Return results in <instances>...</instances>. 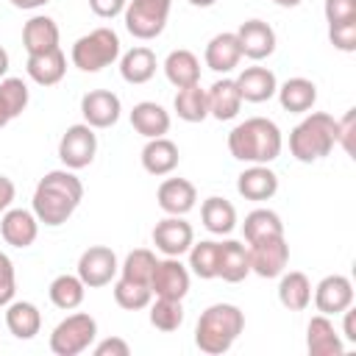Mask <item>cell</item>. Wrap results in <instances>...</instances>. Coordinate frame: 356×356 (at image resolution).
<instances>
[{
    "instance_id": "6da1fadb",
    "label": "cell",
    "mask_w": 356,
    "mask_h": 356,
    "mask_svg": "<svg viewBox=\"0 0 356 356\" xmlns=\"http://www.w3.org/2000/svg\"><path fill=\"white\" fill-rule=\"evenodd\" d=\"M83 200V184L75 175V170H50L44 172V178H39L36 189H33V200H31V211L36 214V220L47 228H58L64 225L75 209Z\"/></svg>"
},
{
    "instance_id": "7a4b0ae2",
    "label": "cell",
    "mask_w": 356,
    "mask_h": 356,
    "mask_svg": "<svg viewBox=\"0 0 356 356\" xmlns=\"http://www.w3.org/2000/svg\"><path fill=\"white\" fill-rule=\"evenodd\" d=\"M281 128L267 117H248L228 134V153L245 164H270L281 156Z\"/></svg>"
},
{
    "instance_id": "3957f363",
    "label": "cell",
    "mask_w": 356,
    "mask_h": 356,
    "mask_svg": "<svg viewBox=\"0 0 356 356\" xmlns=\"http://www.w3.org/2000/svg\"><path fill=\"white\" fill-rule=\"evenodd\" d=\"M245 331V312L234 303H211L200 312L195 325V345L200 353L220 356L231 350V345Z\"/></svg>"
},
{
    "instance_id": "277c9868",
    "label": "cell",
    "mask_w": 356,
    "mask_h": 356,
    "mask_svg": "<svg viewBox=\"0 0 356 356\" xmlns=\"http://www.w3.org/2000/svg\"><path fill=\"white\" fill-rule=\"evenodd\" d=\"M337 147V120L325 111H306V117L289 131V153L300 164H314Z\"/></svg>"
},
{
    "instance_id": "5b68a950",
    "label": "cell",
    "mask_w": 356,
    "mask_h": 356,
    "mask_svg": "<svg viewBox=\"0 0 356 356\" xmlns=\"http://www.w3.org/2000/svg\"><path fill=\"white\" fill-rule=\"evenodd\" d=\"M120 50H122L120 36L103 25L78 36L70 50V58H72V67H78L81 72H100L120 58Z\"/></svg>"
},
{
    "instance_id": "8992f818",
    "label": "cell",
    "mask_w": 356,
    "mask_h": 356,
    "mask_svg": "<svg viewBox=\"0 0 356 356\" xmlns=\"http://www.w3.org/2000/svg\"><path fill=\"white\" fill-rule=\"evenodd\" d=\"M97 339V320L86 312L67 314L50 334V350L56 356H78Z\"/></svg>"
},
{
    "instance_id": "52a82bcc",
    "label": "cell",
    "mask_w": 356,
    "mask_h": 356,
    "mask_svg": "<svg viewBox=\"0 0 356 356\" xmlns=\"http://www.w3.org/2000/svg\"><path fill=\"white\" fill-rule=\"evenodd\" d=\"M170 6H172V0H128L125 11H122L125 31L142 42L161 36V31L167 28V19H170Z\"/></svg>"
},
{
    "instance_id": "ba28073f",
    "label": "cell",
    "mask_w": 356,
    "mask_h": 356,
    "mask_svg": "<svg viewBox=\"0 0 356 356\" xmlns=\"http://www.w3.org/2000/svg\"><path fill=\"white\" fill-rule=\"evenodd\" d=\"M97 156V134L86 122L70 125L58 139V159L67 170H83Z\"/></svg>"
},
{
    "instance_id": "9c48e42d",
    "label": "cell",
    "mask_w": 356,
    "mask_h": 356,
    "mask_svg": "<svg viewBox=\"0 0 356 356\" xmlns=\"http://www.w3.org/2000/svg\"><path fill=\"white\" fill-rule=\"evenodd\" d=\"M192 284V273L186 264H181V256H164L156 259L153 275H150V292L153 298H172L184 300Z\"/></svg>"
},
{
    "instance_id": "30bf717a",
    "label": "cell",
    "mask_w": 356,
    "mask_h": 356,
    "mask_svg": "<svg viewBox=\"0 0 356 356\" xmlns=\"http://www.w3.org/2000/svg\"><path fill=\"white\" fill-rule=\"evenodd\" d=\"M248 259H250V273H256L259 278H278L289 264L286 236L281 234V236L248 242Z\"/></svg>"
},
{
    "instance_id": "8fae6325",
    "label": "cell",
    "mask_w": 356,
    "mask_h": 356,
    "mask_svg": "<svg viewBox=\"0 0 356 356\" xmlns=\"http://www.w3.org/2000/svg\"><path fill=\"white\" fill-rule=\"evenodd\" d=\"M117 273H120L117 253L106 245H92L78 259V278L86 284V289H97V286L111 284Z\"/></svg>"
},
{
    "instance_id": "7c38bea8",
    "label": "cell",
    "mask_w": 356,
    "mask_h": 356,
    "mask_svg": "<svg viewBox=\"0 0 356 356\" xmlns=\"http://www.w3.org/2000/svg\"><path fill=\"white\" fill-rule=\"evenodd\" d=\"M150 236H153L156 250H161L164 256H184L192 248V242H195V228L184 217L167 214L164 220H159L153 225Z\"/></svg>"
},
{
    "instance_id": "4fadbf2b",
    "label": "cell",
    "mask_w": 356,
    "mask_h": 356,
    "mask_svg": "<svg viewBox=\"0 0 356 356\" xmlns=\"http://www.w3.org/2000/svg\"><path fill=\"white\" fill-rule=\"evenodd\" d=\"M81 114H83V122L92 125L95 131L111 128L122 114V100L111 89H92L81 97Z\"/></svg>"
},
{
    "instance_id": "5bb4252c",
    "label": "cell",
    "mask_w": 356,
    "mask_h": 356,
    "mask_svg": "<svg viewBox=\"0 0 356 356\" xmlns=\"http://www.w3.org/2000/svg\"><path fill=\"white\" fill-rule=\"evenodd\" d=\"M236 39H239V47H242V56L250 58V61H261V58H270L275 53V31L270 22L264 19H245L236 31Z\"/></svg>"
},
{
    "instance_id": "9a60e30c",
    "label": "cell",
    "mask_w": 356,
    "mask_h": 356,
    "mask_svg": "<svg viewBox=\"0 0 356 356\" xmlns=\"http://www.w3.org/2000/svg\"><path fill=\"white\" fill-rule=\"evenodd\" d=\"M348 306H353V284L348 275H325L317 286H314V309L320 314H342Z\"/></svg>"
},
{
    "instance_id": "2e32d148",
    "label": "cell",
    "mask_w": 356,
    "mask_h": 356,
    "mask_svg": "<svg viewBox=\"0 0 356 356\" xmlns=\"http://www.w3.org/2000/svg\"><path fill=\"white\" fill-rule=\"evenodd\" d=\"M0 234H3L6 245L25 250L39 236V220L28 209H6L0 214Z\"/></svg>"
},
{
    "instance_id": "e0dca14e",
    "label": "cell",
    "mask_w": 356,
    "mask_h": 356,
    "mask_svg": "<svg viewBox=\"0 0 356 356\" xmlns=\"http://www.w3.org/2000/svg\"><path fill=\"white\" fill-rule=\"evenodd\" d=\"M203 61L217 75L234 72L239 67V61H242V47H239L236 33L234 31H222V33L211 36L209 44H206V50H203Z\"/></svg>"
},
{
    "instance_id": "ac0fdd59",
    "label": "cell",
    "mask_w": 356,
    "mask_h": 356,
    "mask_svg": "<svg viewBox=\"0 0 356 356\" xmlns=\"http://www.w3.org/2000/svg\"><path fill=\"white\" fill-rule=\"evenodd\" d=\"M156 203L164 214H175V217H184L195 209L197 203V189L192 181L186 178H164L156 189Z\"/></svg>"
},
{
    "instance_id": "d6986e66",
    "label": "cell",
    "mask_w": 356,
    "mask_h": 356,
    "mask_svg": "<svg viewBox=\"0 0 356 356\" xmlns=\"http://www.w3.org/2000/svg\"><path fill=\"white\" fill-rule=\"evenodd\" d=\"M306 350H309V356H342L345 353V339L339 337V331L328 314H314L309 320Z\"/></svg>"
},
{
    "instance_id": "ffe728a7",
    "label": "cell",
    "mask_w": 356,
    "mask_h": 356,
    "mask_svg": "<svg viewBox=\"0 0 356 356\" xmlns=\"http://www.w3.org/2000/svg\"><path fill=\"white\" fill-rule=\"evenodd\" d=\"M236 192L253 203L270 200L278 192V175L267 164H250L236 175Z\"/></svg>"
},
{
    "instance_id": "44dd1931",
    "label": "cell",
    "mask_w": 356,
    "mask_h": 356,
    "mask_svg": "<svg viewBox=\"0 0 356 356\" xmlns=\"http://www.w3.org/2000/svg\"><path fill=\"white\" fill-rule=\"evenodd\" d=\"M206 103H209V117L225 122V120H234L242 108V95L236 89V81L234 78H217L209 89H206Z\"/></svg>"
},
{
    "instance_id": "7402d4cb",
    "label": "cell",
    "mask_w": 356,
    "mask_h": 356,
    "mask_svg": "<svg viewBox=\"0 0 356 356\" xmlns=\"http://www.w3.org/2000/svg\"><path fill=\"white\" fill-rule=\"evenodd\" d=\"M58 25L53 17L47 14H33L25 25H22V47L28 56H36V53H47L53 47H58Z\"/></svg>"
},
{
    "instance_id": "603a6c76",
    "label": "cell",
    "mask_w": 356,
    "mask_h": 356,
    "mask_svg": "<svg viewBox=\"0 0 356 356\" xmlns=\"http://www.w3.org/2000/svg\"><path fill=\"white\" fill-rule=\"evenodd\" d=\"M234 81H236L242 100H248V103H264V100L275 97V89H278V78L267 67H245Z\"/></svg>"
},
{
    "instance_id": "cb8c5ba5",
    "label": "cell",
    "mask_w": 356,
    "mask_h": 356,
    "mask_svg": "<svg viewBox=\"0 0 356 356\" xmlns=\"http://www.w3.org/2000/svg\"><path fill=\"white\" fill-rule=\"evenodd\" d=\"M142 167L145 172L161 178V175H170L178 161H181V153H178V145L167 136H156V139H147L145 147H142Z\"/></svg>"
},
{
    "instance_id": "d4e9b609",
    "label": "cell",
    "mask_w": 356,
    "mask_h": 356,
    "mask_svg": "<svg viewBox=\"0 0 356 356\" xmlns=\"http://www.w3.org/2000/svg\"><path fill=\"white\" fill-rule=\"evenodd\" d=\"M25 72L33 83L39 86H56L64 75H67V56L61 47H53L47 53H36V56H28L25 61Z\"/></svg>"
},
{
    "instance_id": "484cf974",
    "label": "cell",
    "mask_w": 356,
    "mask_h": 356,
    "mask_svg": "<svg viewBox=\"0 0 356 356\" xmlns=\"http://www.w3.org/2000/svg\"><path fill=\"white\" fill-rule=\"evenodd\" d=\"M275 95H278L281 108L289 111V114H306L317 103V86H314V81L300 78V75L298 78H286L284 83H278Z\"/></svg>"
},
{
    "instance_id": "4316f807",
    "label": "cell",
    "mask_w": 356,
    "mask_h": 356,
    "mask_svg": "<svg viewBox=\"0 0 356 356\" xmlns=\"http://www.w3.org/2000/svg\"><path fill=\"white\" fill-rule=\"evenodd\" d=\"M250 275V259H248V245L239 239H225L220 242V259H217V278L228 284H239Z\"/></svg>"
},
{
    "instance_id": "83f0119b",
    "label": "cell",
    "mask_w": 356,
    "mask_h": 356,
    "mask_svg": "<svg viewBox=\"0 0 356 356\" xmlns=\"http://www.w3.org/2000/svg\"><path fill=\"white\" fill-rule=\"evenodd\" d=\"M156 67H159L156 53L145 44H136L120 56V75L125 83H134V86L147 83L156 75Z\"/></svg>"
},
{
    "instance_id": "f1b7e54d",
    "label": "cell",
    "mask_w": 356,
    "mask_h": 356,
    "mask_svg": "<svg viewBox=\"0 0 356 356\" xmlns=\"http://www.w3.org/2000/svg\"><path fill=\"white\" fill-rule=\"evenodd\" d=\"M170 111L164 106H159L156 100H142L131 108V125L136 134H142L145 139H156L164 136L170 131Z\"/></svg>"
},
{
    "instance_id": "f546056e",
    "label": "cell",
    "mask_w": 356,
    "mask_h": 356,
    "mask_svg": "<svg viewBox=\"0 0 356 356\" xmlns=\"http://www.w3.org/2000/svg\"><path fill=\"white\" fill-rule=\"evenodd\" d=\"M6 325L14 339H33L42 331V312L31 300H11L6 306Z\"/></svg>"
},
{
    "instance_id": "4dcf8cb0",
    "label": "cell",
    "mask_w": 356,
    "mask_h": 356,
    "mask_svg": "<svg viewBox=\"0 0 356 356\" xmlns=\"http://www.w3.org/2000/svg\"><path fill=\"white\" fill-rule=\"evenodd\" d=\"M164 75L167 81L175 86V89H184V86H192V83H200V61L192 50H170L167 58H164Z\"/></svg>"
},
{
    "instance_id": "1f68e13d",
    "label": "cell",
    "mask_w": 356,
    "mask_h": 356,
    "mask_svg": "<svg viewBox=\"0 0 356 356\" xmlns=\"http://www.w3.org/2000/svg\"><path fill=\"white\" fill-rule=\"evenodd\" d=\"M278 300L289 312H303L312 303V281L300 270H284L278 275Z\"/></svg>"
},
{
    "instance_id": "d6a6232c",
    "label": "cell",
    "mask_w": 356,
    "mask_h": 356,
    "mask_svg": "<svg viewBox=\"0 0 356 356\" xmlns=\"http://www.w3.org/2000/svg\"><path fill=\"white\" fill-rule=\"evenodd\" d=\"M200 220H203V228L209 234H231L236 228V209L231 200L220 197V195H211L200 203Z\"/></svg>"
},
{
    "instance_id": "836d02e7",
    "label": "cell",
    "mask_w": 356,
    "mask_h": 356,
    "mask_svg": "<svg viewBox=\"0 0 356 356\" xmlns=\"http://www.w3.org/2000/svg\"><path fill=\"white\" fill-rule=\"evenodd\" d=\"M47 295H50V303H53L56 309L72 312V309H78V306L83 303V298H86V284L78 278V273H75V275H72V273H61V275H56V278L50 281Z\"/></svg>"
},
{
    "instance_id": "e575fe53",
    "label": "cell",
    "mask_w": 356,
    "mask_h": 356,
    "mask_svg": "<svg viewBox=\"0 0 356 356\" xmlns=\"http://www.w3.org/2000/svg\"><path fill=\"white\" fill-rule=\"evenodd\" d=\"M172 108H175L178 120H184V122H203L209 117L206 89L200 83H192V86L178 89L175 92V100H172Z\"/></svg>"
},
{
    "instance_id": "d590c367",
    "label": "cell",
    "mask_w": 356,
    "mask_h": 356,
    "mask_svg": "<svg viewBox=\"0 0 356 356\" xmlns=\"http://www.w3.org/2000/svg\"><path fill=\"white\" fill-rule=\"evenodd\" d=\"M242 234H245V242H259V239L281 236L284 234V222H281L278 211H273V209H253V211L245 214Z\"/></svg>"
},
{
    "instance_id": "8d00e7d4",
    "label": "cell",
    "mask_w": 356,
    "mask_h": 356,
    "mask_svg": "<svg viewBox=\"0 0 356 356\" xmlns=\"http://www.w3.org/2000/svg\"><path fill=\"white\" fill-rule=\"evenodd\" d=\"M189 253V273L203 278V281H211L217 278V259H220V242L214 239H200V242H192V248L186 250Z\"/></svg>"
},
{
    "instance_id": "74e56055",
    "label": "cell",
    "mask_w": 356,
    "mask_h": 356,
    "mask_svg": "<svg viewBox=\"0 0 356 356\" xmlns=\"http://www.w3.org/2000/svg\"><path fill=\"white\" fill-rule=\"evenodd\" d=\"M28 100H31V92H28V83H25L22 78L6 75V78L0 81V111H3V117H6L8 122L25 111Z\"/></svg>"
},
{
    "instance_id": "f35d334b",
    "label": "cell",
    "mask_w": 356,
    "mask_h": 356,
    "mask_svg": "<svg viewBox=\"0 0 356 356\" xmlns=\"http://www.w3.org/2000/svg\"><path fill=\"white\" fill-rule=\"evenodd\" d=\"M147 309H150V312H147L150 325L159 328V331H164V334L178 331L181 323H184V306H181V300H172V298H156V300H150Z\"/></svg>"
},
{
    "instance_id": "ab89813d",
    "label": "cell",
    "mask_w": 356,
    "mask_h": 356,
    "mask_svg": "<svg viewBox=\"0 0 356 356\" xmlns=\"http://www.w3.org/2000/svg\"><path fill=\"white\" fill-rule=\"evenodd\" d=\"M114 300L120 309L125 312H139V309H147L150 300H153V292L147 284H136V281H128V278H117L114 281Z\"/></svg>"
},
{
    "instance_id": "60d3db41",
    "label": "cell",
    "mask_w": 356,
    "mask_h": 356,
    "mask_svg": "<svg viewBox=\"0 0 356 356\" xmlns=\"http://www.w3.org/2000/svg\"><path fill=\"white\" fill-rule=\"evenodd\" d=\"M153 267H156V253L147 250V248H136L120 264V278H128V281H136V284H147L150 286Z\"/></svg>"
},
{
    "instance_id": "b9f144b4",
    "label": "cell",
    "mask_w": 356,
    "mask_h": 356,
    "mask_svg": "<svg viewBox=\"0 0 356 356\" xmlns=\"http://www.w3.org/2000/svg\"><path fill=\"white\" fill-rule=\"evenodd\" d=\"M328 39H331V44H334L337 50L353 53V50H356V19L328 25Z\"/></svg>"
},
{
    "instance_id": "7bdbcfd3",
    "label": "cell",
    "mask_w": 356,
    "mask_h": 356,
    "mask_svg": "<svg viewBox=\"0 0 356 356\" xmlns=\"http://www.w3.org/2000/svg\"><path fill=\"white\" fill-rule=\"evenodd\" d=\"M17 292V273H14V261L0 250V309H6L14 300Z\"/></svg>"
},
{
    "instance_id": "ee69618b",
    "label": "cell",
    "mask_w": 356,
    "mask_h": 356,
    "mask_svg": "<svg viewBox=\"0 0 356 356\" xmlns=\"http://www.w3.org/2000/svg\"><path fill=\"white\" fill-rule=\"evenodd\" d=\"M323 11H325V22L328 25L350 22V19H356V0H325Z\"/></svg>"
},
{
    "instance_id": "f6af8a7d",
    "label": "cell",
    "mask_w": 356,
    "mask_h": 356,
    "mask_svg": "<svg viewBox=\"0 0 356 356\" xmlns=\"http://www.w3.org/2000/svg\"><path fill=\"white\" fill-rule=\"evenodd\" d=\"M353 134H356V108H348L342 120H337V145L348 156H353Z\"/></svg>"
},
{
    "instance_id": "bcb514c9",
    "label": "cell",
    "mask_w": 356,
    "mask_h": 356,
    "mask_svg": "<svg viewBox=\"0 0 356 356\" xmlns=\"http://www.w3.org/2000/svg\"><path fill=\"white\" fill-rule=\"evenodd\" d=\"M95 356H131V345L122 337H106L92 348Z\"/></svg>"
},
{
    "instance_id": "7dc6e473",
    "label": "cell",
    "mask_w": 356,
    "mask_h": 356,
    "mask_svg": "<svg viewBox=\"0 0 356 356\" xmlns=\"http://www.w3.org/2000/svg\"><path fill=\"white\" fill-rule=\"evenodd\" d=\"M125 3L128 0H89V8L103 19H114L117 14L125 11Z\"/></svg>"
},
{
    "instance_id": "c3c4849f",
    "label": "cell",
    "mask_w": 356,
    "mask_h": 356,
    "mask_svg": "<svg viewBox=\"0 0 356 356\" xmlns=\"http://www.w3.org/2000/svg\"><path fill=\"white\" fill-rule=\"evenodd\" d=\"M342 314H345V320H342V339L356 345V312H353V306H348Z\"/></svg>"
},
{
    "instance_id": "681fc988",
    "label": "cell",
    "mask_w": 356,
    "mask_h": 356,
    "mask_svg": "<svg viewBox=\"0 0 356 356\" xmlns=\"http://www.w3.org/2000/svg\"><path fill=\"white\" fill-rule=\"evenodd\" d=\"M14 195H17L14 181H11V178H6V175H0V214H3L6 209H11Z\"/></svg>"
},
{
    "instance_id": "f907efd6",
    "label": "cell",
    "mask_w": 356,
    "mask_h": 356,
    "mask_svg": "<svg viewBox=\"0 0 356 356\" xmlns=\"http://www.w3.org/2000/svg\"><path fill=\"white\" fill-rule=\"evenodd\" d=\"M14 8H22V11H33V8H42V6H47L50 0H8Z\"/></svg>"
},
{
    "instance_id": "816d5d0a",
    "label": "cell",
    "mask_w": 356,
    "mask_h": 356,
    "mask_svg": "<svg viewBox=\"0 0 356 356\" xmlns=\"http://www.w3.org/2000/svg\"><path fill=\"white\" fill-rule=\"evenodd\" d=\"M8 64H11V58H8V50L0 44V81L6 78V72H8Z\"/></svg>"
},
{
    "instance_id": "f5cc1de1",
    "label": "cell",
    "mask_w": 356,
    "mask_h": 356,
    "mask_svg": "<svg viewBox=\"0 0 356 356\" xmlns=\"http://www.w3.org/2000/svg\"><path fill=\"white\" fill-rule=\"evenodd\" d=\"M275 6H281V8H295V6H300L303 0H273Z\"/></svg>"
},
{
    "instance_id": "db71d44e",
    "label": "cell",
    "mask_w": 356,
    "mask_h": 356,
    "mask_svg": "<svg viewBox=\"0 0 356 356\" xmlns=\"http://www.w3.org/2000/svg\"><path fill=\"white\" fill-rule=\"evenodd\" d=\"M186 3H192V6H197V8H209V6H214L217 0H186Z\"/></svg>"
},
{
    "instance_id": "11a10c76",
    "label": "cell",
    "mask_w": 356,
    "mask_h": 356,
    "mask_svg": "<svg viewBox=\"0 0 356 356\" xmlns=\"http://www.w3.org/2000/svg\"><path fill=\"white\" fill-rule=\"evenodd\" d=\"M6 125H8V120H6V117H3V111H0V128H6Z\"/></svg>"
}]
</instances>
